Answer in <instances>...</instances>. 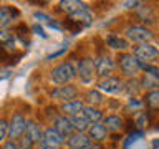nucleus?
Listing matches in <instances>:
<instances>
[{
  "instance_id": "nucleus-18",
  "label": "nucleus",
  "mask_w": 159,
  "mask_h": 149,
  "mask_svg": "<svg viewBox=\"0 0 159 149\" xmlns=\"http://www.w3.org/2000/svg\"><path fill=\"white\" fill-rule=\"evenodd\" d=\"M103 126L106 128L108 131L116 133V131H119V129L124 126V121H123V118H121V116H118V114H109V116L104 118Z\"/></svg>"
},
{
  "instance_id": "nucleus-1",
  "label": "nucleus",
  "mask_w": 159,
  "mask_h": 149,
  "mask_svg": "<svg viewBox=\"0 0 159 149\" xmlns=\"http://www.w3.org/2000/svg\"><path fill=\"white\" fill-rule=\"evenodd\" d=\"M76 76V68L73 66V63L65 61L60 63L58 66H55L52 70V81L57 84H66Z\"/></svg>"
},
{
  "instance_id": "nucleus-3",
  "label": "nucleus",
  "mask_w": 159,
  "mask_h": 149,
  "mask_svg": "<svg viewBox=\"0 0 159 149\" xmlns=\"http://www.w3.org/2000/svg\"><path fill=\"white\" fill-rule=\"evenodd\" d=\"M76 74L80 76V79H81L83 83L89 84L93 81L94 74H96V71H94V63L91 58H83L80 60L78 63V68H76Z\"/></svg>"
},
{
  "instance_id": "nucleus-5",
  "label": "nucleus",
  "mask_w": 159,
  "mask_h": 149,
  "mask_svg": "<svg viewBox=\"0 0 159 149\" xmlns=\"http://www.w3.org/2000/svg\"><path fill=\"white\" fill-rule=\"evenodd\" d=\"M25 124H27L25 118L20 113H15L12 121H10V124H8V138L12 139V141L20 139L25 134Z\"/></svg>"
},
{
  "instance_id": "nucleus-38",
  "label": "nucleus",
  "mask_w": 159,
  "mask_h": 149,
  "mask_svg": "<svg viewBox=\"0 0 159 149\" xmlns=\"http://www.w3.org/2000/svg\"><path fill=\"white\" fill-rule=\"evenodd\" d=\"M86 149H104V147H103L99 142H94V144H89V146H88Z\"/></svg>"
},
{
  "instance_id": "nucleus-34",
  "label": "nucleus",
  "mask_w": 159,
  "mask_h": 149,
  "mask_svg": "<svg viewBox=\"0 0 159 149\" xmlns=\"http://www.w3.org/2000/svg\"><path fill=\"white\" fill-rule=\"evenodd\" d=\"M68 50V47H63L61 50H58V52H55V53H52V55H48V60H53V58H57V56H60V55H63L65 52Z\"/></svg>"
},
{
  "instance_id": "nucleus-39",
  "label": "nucleus",
  "mask_w": 159,
  "mask_h": 149,
  "mask_svg": "<svg viewBox=\"0 0 159 149\" xmlns=\"http://www.w3.org/2000/svg\"><path fill=\"white\" fill-rule=\"evenodd\" d=\"M5 58H7V52H5L3 47L0 45V61H2V60H5Z\"/></svg>"
},
{
  "instance_id": "nucleus-31",
  "label": "nucleus",
  "mask_w": 159,
  "mask_h": 149,
  "mask_svg": "<svg viewBox=\"0 0 159 149\" xmlns=\"http://www.w3.org/2000/svg\"><path fill=\"white\" fill-rule=\"evenodd\" d=\"M10 38H12V35H10V33H7L5 30H0V45H2V47H3V45L8 42Z\"/></svg>"
},
{
  "instance_id": "nucleus-14",
  "label": "nucleus",
  "mask_w": 159,
  "mask_h": 149,
  "mask_svg": "<svg viewBox=\"0 0 159 149\" xmlns=\"http://www.w3.org/2000/svg\"><path fill=\"white\" fill-rule=\"evenodd\" d=\"M55 129H57L63 138H70L75 133L73 124H71V121H70V118H66V116L57 118V121H55Z\"/></svg>"
},
{
  "instance_id": "nucleus-2",
  "label": "nucleus",
  "mask_w": 159,
  "mask_h": 149,
  "mask_svg": "<svg viewBox=\"0 0 159 149\" xmlns=\"http://www.w3.org/2000/svg\"><path fill=\"white\" fill-rule=\"evenodd\" d=\"M157 55H159L157 48L152 47L151 43H139L138 47H134V50H133V56L136 60H139V61H143V63L144 61L146 63L152 61Z\"/></svg>"
},
{
  "instance_id": "nucleus-8",
  "label": "nucleus",
  "mask_w": 159,
  "mask_h": 149,
  "mask_svg": "<svg viewBox=\"0 0 159 149\" xmlns=\"http://www.w3.org/2000/svg\"><path fill=\"white\" fill-rule=\"evenodd\" d=\"M63 142H65V138L55 128H48L42 134V141H40V144H45V146H50V147H57V149L61 147Z\"/></svg>"
},
{
  "instance_id": "nucleus-20",
  "label": "nucleus",
  "mask_w": 159,
  "mask_h": 149,
  "mask_svg": "<svg viewBox=\"0 0 159 149\" xmlns=\"http://www.w3.org/2000/svg\"><path fill=\"white\" fill-rule=\"evenodd\" d=\"M70 20H73V22H76L78 25H81V27H88L89 23H91L93 20V15L89 10H81V12H76L73 15H70Z\"/></svg>"
},
{
  "instance_id": "nucleus-29",
  "label": "nucleus",
  "mask_w": 159,
  "mask_h": 149,
  "mask_svg": "<svg viewBox=\"0 0 159 149\" xmlns=\"http://www.w3.org/2000/svg\"><path fill=\"white\" fill-rule=\"evenodd\" d=\"M143 136H144V134H143V131H138V133H134V134H131V136L128 138V141H126V144H124V149H128V147L131 146L133 142H136L138 139H141Z\"/></svg>"
},
{
  "instance_id": "nucleus-9",
  "label": "nucleus",
  "mask_w": 159,
  "mask_h": 149,
  "mask_svg": "<svg viewBox=\"0 0 159 149\" xmlns=\"http://www.w3.org/2000/svg\"><path fill=\"white\" fill-rule=\"evenodd\" d=\"M99 89L104 93H109V94H118V93L124 91V83L119 78L108 76V78H103L99 81Z\"/></svg>"
},
{
  "instance_id": "nucleus-28",
  "label": "nucleus",
  "mask_w": 159,
  "mask_h": 149,
  "mask_svg": "<svg viewBox=\"0 0 159 149\" xmlns=\"http://www.w3.org/2000/svg\"><path fill=\"white\" fill-rule=\"evenodd\" d=\"M148 123H149V119L146 116V113H139L138 118H136V126L138 128H146Z\"/></svg>"
},
{
  "instance_id": "nucleus-33",
  "label": "nucleus",
  "mask_w": 159,
  "mask_h": 149,
  "mask_svg": "<svg viewBox=\"0 0 159 149\" xmlns=\"http://www.w3.org/2000/svg\"><path fill=\"white\" fill-rule=\"evenodd\" d=\"M32 30H33V32L37 33V35H40V37L47 38V33H45V30H43L42 27H40V25H33V27H32Z\"/></svg>"
},
{
  "instance_id": "nucleus-23",
  "label": "nucleus",
  "mask_w": 159,
  "mask_h": 149,
  "mask_svg": "<svg viewBox=\"0 0 159 149\" xmlns=\"http://www.w3.org/2000/svg\"><path fill=\"white\" fill-rule=\"evenodd\" d=\"M143 88H148V89H156V86L159 84V76H154V74H149V73H144V76H143Z\"/></svg>"
},
{
  "instance_id": "nucleus-27",
  "label": "nucleus",
  "mask_w": 159,
  "mask_h": 149,
  "mask_svg": "<svg viewBox=\"0 0 159 149\" xmlns=\"http://www.w3.org/2000/svg\"><path fill=\"white\" fill-rule=\"evenodd\" d=\"M8 136V123L5 119H0V142Z\"/></svg>"
},
{
  "instance_id": "nucleus-19",
  "label": "nucleus",
  "mask_w": 159,
  "mask_h": 149,
  "mask_svg": "<svg viewBox=\"0 0 159 149\" xmlns=\"http://www.w3.org/2000/svg\"><path fill=\"white\" fill-rule=\"evenodd\" d=\"M81 116L86 119L89 124H94V123H99L103 119V113L94 106H84L83 111H81Z\"/></svg>"
},
{
  "instance_id": "nucleus-35",
  "label": "nucleus",
  "mask_w": 159,
  "mask_h": 149,
  "mask_svg": "<svg viewBox=\"0 0 159 149\" xmlns=\"http://www.w3.org/2000/svg\"><path fill=\"white\" fill-rule=\"evenodd\" d=\"M123 5H124L126 8H138L139 5H141V2H124Z\"/></svg>"
},
{
  "instance_id": "nucleus-11",
  "label": "nucleus",
  "mask_w": 159,
  "mask_h": 149,
  "mask_svg": "<svg viewBox=\"0 0 159 149\" xmlns=\"http://www.w3.org/2000/svg\"><path fill=\"white\" fill-rule=\"evenodd\" d=\"M18 15H20V12L17 8L10 7V5H2V7H0V30L8 27Z\"/></svg>"
},
{
  "instance_id": "nucleus-21",
  "label": "nucleus",
  "mask_w": 159,
  "mask_h": 149,
  "mask_svg": "<svg viewBox=\"0 0 159 149\" xmlns=\"http://www.w3.org/2000/svg\"><path fill=\"white\" fill-rule=\"evenodd\" d=\"M70 121H71L73 124V128H75V131L76 133H84V131H88V128L91 126L86 119H84L81 114H78V116H71L70 118Z\"/></svg>"
},
{
  "instance_id": "nucleus-36",
  "label": "nucleus",
  "mask_w": 159,
  "mask_h": 149,
  "mask_svg": "<svg viewBox=\"0 0 159 149\" xmlns=\"http://www.w3.org/2000/svg\"><path fill=\"white\" fill-rule=\"evenodd\" d=\"M2 149H17V142H15V141H8V142L3 144Z\"/></svg>"
},
{
  "instance_id": "nucleus-40",
  "label": "nucleus",
  "mask_w": 159,
  "mask_h": 149,
  "mask_svg": "<svg viewBox=\"0 0 159 149\" xmlns=\"http://www.w3.org/2000/svg\"><path fill=\"white\" fill-rule=\"evenodd\" d=\"M40 149H57V147H50V146H45V144H40Z\"/></svg>"
},
{
  "instance_id": "nucleus-13",
  "label": "nucleus",
  "mask_w": 159,
  "mask_h": 149,
  "mask_svg": "<svg viewBox=\"0 0 159 149\" xmlns=\"http://www.w3.org/2000/svg\"><path fill=\"white\" fill-rule=\"evenodd\" d=\"M60 8H61L63 12H66L68 15L81 12V10H89L88 5L84 2H80V0H61V2H60Z\"/></svg>"
},
{
  "instance_id": "nucleus-16",
  "label": "nucleus",
  "mask_w": 159,
  "mask_h": 149,
  "mask_svg": "<svg viewBox=\"0 0 159 149\" xmlns=\"http://www.w3.org/2000/svg\"><path fill=\"white\" fill-rule=\"evenodd\" d=\"M83 108H84V103L81 99H75V101H68V103L61 104V111L65 114H70V116H78V114H81Z\"/></svg>"
},
{
  "instance_id": "nucleus-17",
  "label": "nucleus",
  "mask_w": 159,
  "mask_h": 149,
  "mask_svg": "<svg viewBox=\"0 0 159 149\" xmlns=\"http://www.w3.org/2000/svg\"><path fill=\"white\" fill-rule=\"evenodd\" d=\"M42 129H40V126L35 121H27V124H25V134L23 136L30 138L33 142H40L42 141Z\"/></svg>"
},
{
  "instance_id": "nucleus-4",
  "label": "nucleus",
  "mask_w": 159,
  "mask_h": 149,
  "mask_svg": "<svg viewBox=\"0 0 159 149\" xmlns=\"http://www.w3.org/2000/svg\"><path fill=\"white\" fill-rule=\"evenodd\" d=\"M124 33H126V38L129 42H134V43H148L152 38V33L146 27H139V25L129 27Z\"/></svg>"
},
{
  "instance_id": "nucleus-15",
  "label": "nucleus",
  "mask_w": 159,
  "mask_h": 149,
  "mask_svg": "<svg viewBox=\"0 0 159 149\" xmlns=\"http://www.w3.org/2000/svg\"><path fill=\"white\" fill-rule=\"evenodd\" d=\"M106 136H108V129L104 128L101 123H94L88 128V138L93 139V141L99 142V141H103V139H106Z\"/></svg>"
},
{
  "instance_id": "nucleus-22",
  "label": "nucleus",
  "mask_w": 159,
  "mask_h": 149,
  "mask_svg": "<svg viewBox=\"0 0 159 149\" xmlns=\"http://www.w3.org/2000/svg\"><path fill=\"white\" fill-rule=\"evenodd\" d=\"M106 42H108L109 47L114 48V50H126L128 48V40L119 38V37H116V35H109V37L106 38Z\"/></svg>"
},
{
  "instance_id": "nucleus-24",
  "label": "nucleus",
  "mask_w": 159,
  "mask_h": 149,
  "mask_svg": "<svg viewBox=\"0 0 159 149\" xmlns=\"http://www.w3.org/2000/svg\"><path fill=\"white\" fill-rule=\"evenodd\" d=\"M146 104L151 109H159V89H152L146 94Z\"/></svg>"
},
{
  "instance_id": "nucleus-26",
  "label": "nucleus",
  "mask_w": 159,
  "mask_h": 149,
  "mask_svg": "<svg viewBox=\"0 0 159 149\" xmlns=\"http://www.w3.org/2000/svg\"><path fill=\"white\" fill-rule=\"evenodd\" d=\"M33 141L30 138H27V136H22V139L18 141V144H17V149H32L33 147Z\"/></svg>"
},
{
  "instance_id": "nucleus-30",
  "label": "nucleus",
  "mask_w": 159,
  "mask_h": 149,
  "mask_svg": "<svg viewBox=\"0 0 159 149\" xmlns=\"http://www.w3.org/2000/svg\"><path fill=\"white\" fill-rule=\"evenodd\" d=\"M33 17L37 18L38 22H45V23H50V22H52V17H48L47 13H42V12H35Z\"/></svg>"
},
{
  "instance_id": "nucleus-12",
  "label": "nucleus",
  "mask_w": 159,
  "mask_h": 149,
  "mask_svg": "<svg viewBox=\"0 0 159 149\" xmlns=\"http://www.w3.org/2000/svg\"><path fill=\"white\" fill-rule=\"evenodd\" d=\"M68 147L70 149H86L91 144V139L88 138V134L84 133H73L68 138Z\"/></svg>"
},
{
  "instance_id": "nucleus-32",
  "label": "nucleus",
  "mask_w": 159,
  "mask_h": 149,
  "mask_svg": "<svg viewBox=\"0 0 159 149\" xmlns=\"http://www.w3.org/2000/svg\"><path fill=\"white\" fill-rule=\"evenodd\" d=\"M143 106V101H138V99H129V103H128V108L129 109H138V108H141Z\"/></svg>"
},
{
  "instance_id": "nucleus-6",
  "label": "nucleus",
  "mask_w": 159,
  "mask_h": 149,
  "mask_svg": "<svg viewBox=\"0 0 159 149\" xmlns=\"http://www.w3.org/2000/svg\"><path fill=\"white\" fill-rule=\"evenodd\" d=\"M119 68L126 76H136L139 71V60H136L133 55H121L119 56Z\"/></svg>"
},
{
  "instance_id": "nucleus-37",
  "label": "nucleus",
  "mask_w": 159,
  "mask_h": 149,
  "mask_svg": "<svg viewBox=\"0 0 159 149\" xmlns=\"http://www.w3.org/2000/svg\"><path fill=\"white\" fill-rule=\"evenodd\" d=\"M149 149H159V139H152L149 144Z\"/></svg>"
},
{
  "instance_id": "nucleus-10",
  "label": "nucleus",
  "mask_w": 159,
  "mask_h": 149,
  "mask_svg": "<svg viewBox=\"0 0 159 149\" xmlns=\"http://www.w3.org/2000/svg\"><path fill=\"white\" fill-rule=\"evenodd\" d=\"M78 94V88L73 86V84H68V86H60L57 89H53L52 91V98L53 99H58V101H73L75 98H76Z\"/></svg>"
},
{
  "instance_id": "nucleus-7",
  "label": "nucleus",
  "mask_w": 159,
  "mask_h": 149,
  "mask_svg": "<svg viewBox=\"0 0 159 149\" xmlns=\"http://www.w3.org/2000/svg\"><path fill=\"white\" fill-rule=\"evenodd\" d=\"M93 63H94V71H96V74H99L103 78H108L114 70V60L111 56H98Z\"/></svg>"
},
{
  "instance_id": "nucleus-25",
  "label": "nucleus",
  "mask_w": 159,
  "mask_h": 149,
  "mask_svg": "<svg viewBox=\"0 0 159 149\" xmlns=\"http://www.w3.org/2000/svg\"><path fill=\"white\" fill-rule=\"evenodd\" d=\"M86 101L89 103V106H96V104L103 103V94L96 91V89H89L86 93Z\"/></svg>"
}]
</instances>
